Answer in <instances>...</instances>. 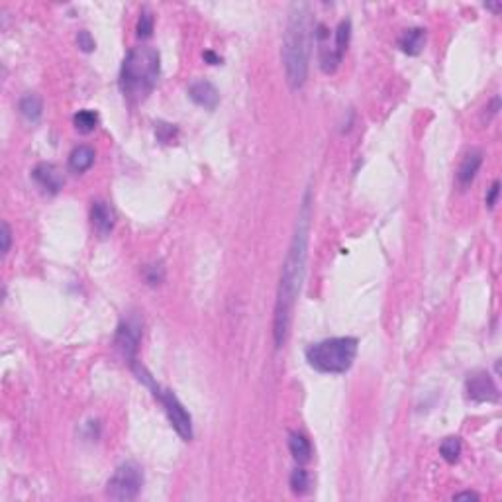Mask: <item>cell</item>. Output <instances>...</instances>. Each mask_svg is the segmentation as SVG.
<instances>
[{"label":"cell","instance_id":"obj_16","mask_svg":"<svg viewBox=\"0 0 502 502\" xmlns=\"http://www.w3.org/2000/svg\"><path fill=\"white\" fill-rule=\"evenodd\" d=\"M95 149L88 146L75 147L69 155V169L73 173H85L95 165Z\"/></svg>","mask_w":502,"mask_h":502},{"label":"cell","instance_id":"obj_12","mask_svg":"<svg viewBox=\"0 0 502 502\" xmlns=\"http://www.w3.org/2000/svg\"><path fill=\"white\" fill-rule=\"evenodd\" d=\"M32 175H34L36 183L39 184L41 189H46L48 193H51V195L59 193L63 189V175L59 173V169H57L55 165H51V163H39Z\"/></svg>","mask_w":502,"mask_h":502},{"label":"cell","instance_id":"obj_15","mask_svg":"<svg viewBox=\"0 0 502 502\" xmlns=\"http://www.w3.org/2000/svg\"><path fill=\"white\" fill-rule=\"evenodd\" d=\"M289 450H291V455H293L294 461L298 465H305L312 457V445H310L307 436L300 434V432H291L289 434Z\"/></svg>","mask_w":502,"mask_h":502},{"label":"cell","instance_id":"obj_3","mask_svg":"<svg viewBox=\"0 0 502 502\" xmlns=\"http://www.w3.org/2000/svg\"><path fill=\"white\" fill-rule=\"evenodd\" d=\"M161 73L160 51L149 46L132 48L120 69V88L130 102L146 100L157 86Z\"/></svg>","mask_w":502,"mask_h":502},{"label":"cell","instance_id":"obj_11","mask_svg":"<svg viewBox=\"0 0 502 502\" xmlns=\"http://www.w3.org/2000/svg\"><path fill=\"white\" fill-rule=\"evenodd\" d=\"M90 222H93V228L98 235H110L114 230V224H116V216H114V210L110 204L97 200L93 202V209H90Z\"/></svg>","mask_w":502,"mask_h":502},{"label":"cell","instance_id":"obj_28","mask_svg":"<svg viewBox=\"0 0 502 502\" xmlns=\"http://www.w3.org/2000/svg\"><path fill=\"white\" fill-rule=\"evenodd\" d=\"M202 57H204V61L210 63V65H220L222 63V57L220 55H216L214 51H204V55H202Z\"/></svg>","mask_w":502,"mask_h":502},{"label":"cell","instance_id":"obj_20","mask_svg":"<svg viewBox=\"0 0 502 502\" xmlns=\"http://www.w3.org/2000/svg\"><path fill=\"white\" fill-rule=\"evenodd\" d=\"M291 490L294 494H298V496L307 494L310 490V475H308L307 469H302V467L294 469L293 475H291Z\"/></svg>","mask_w":502,"mask_h":502},{"label":"cell","instance_id":"obj_10","mask_svg":"<svg viewBox=\"0 0 502 502\" xmlns=\"http://www.w3.org/2000/svg\"><path fill=\"white\" fill-rule=\"evenodd\" d=\"M189 97H191V100L195 104H198L204 110H216V106L220 104V93H218V88L212 85L210 81H204V79L191 83V86H189Z\"/></svg>","mask_w":502,"mask_h":502},{"label":"cell","instance_id":"obj_14","mask_svg":"<svg viewBox=\"0 0 502 502\" xmlns=\"http://www.w3.org/2000/svg\"><path fill=\"white\" fill-rule=\"evenodd\" d=\"M426 46V30L422 28H410L405 30L403 36L398 37V48L405 51L406 55H420Z\"/></svg>","mask_w":502,"mask_h":502},{"label":"cell","instance_id":"obj_24","mask_svg":"<svg viewBox=\"0 0 502 502\" xmlns=\"http://www.w3.org/2000/svg\"><path fill=\"white\" fill-rule=\"evenodd\" d=\"M157 128H155V134H157V137H160L161 142H169L171 139L173 135L177 134V128L173 126V124H155Z\"/></svg>","mask_w":502,"mask_h":502},{"label":"cell","instance_id":"obj_1","mask_svg":"<svg viewBox=\"0 0 502 502\" xmlns=\"http://www.w3.org/2000/svg\"><path fill=\"white\" fill-rule=\"evenodd\" d=\"M310 222H312V193L310 189L302 198L300 212L296 218L293 242L289 245L287 258L282 263L279 289H277V300H275V316H273V338L275 347L281 349L287 343L296 298L300 293V287L305 281L308 259V240H310Z\"/></svg>","mask_w":502,"mask_h":502},{"label":"cell","instance_id":"obj_8","mask_svg":"<svg viewBox=\"0 0 502 502\" xmlns=\"http://www.w3.org/2000/svg\"><path fill=\"white\" fill-rule=\"evenodd\" d=\"M142 320L137 316H128L120 322L118 330H116V336H114V345L116 349L122 354L130 365L135 361V354L139 349V342H142Z\"/></svg>","mask_w":502,"mask_h":502},{"label":"cell","instance_id":"obj_27","mask_svg":"<svg viewBox=\"0 0 502 502\" xmlns=\"http://www.w3.org/2000/svg\"><path fill=\"white\" fill-rule=\"evenodd\" d=\"M479 499H481V496H479L477 492H471V490L454 494V501H479Z\"/></svg>","mask_w":502,"mask_h":502},{"label":"cell","instance_id":"obj_2","mask_svg":"<svg viewBox=\"0 0 502 502\" xmlns=\"http://www.w3.org/2000/svg\"><path fill=\"white\" fill-rule=\"evenodd\" d=\"M314 24L310 18V6L307 2H294L289 8L284 37H282V65L287 83L298 90L307 83L310 49H312Z\"/></svg>","mask_w":502,"mask_h":502},{"label":"cell","instance_id":"obj_21","mask_svg":"<svg viewBox=\"0 0 502 502\" xmlns=\"http://www.w3.org/2000/svg\"><path fill=\"white\" fill-rule=\"evenodd\" d=\"M151 32H153V14L144 8L139 14V20H137V37L147 39L151 36Z\"/></svg>","mask_w":502,"mask_h":502},{"label":"cell","instance_id":"obj_7","mask_svg":"<svg viewBox=\"0 0 502 502\" xmlns=\"http://www.w3.org/2000/svg\"><path fill=\"white\" fill-rule=\"evenodd\" d=\"M349 37H351V22L342 20L334 32V44L331 46L326 41H318L320 67H322L324 73H334L340 67L343 55H345V49L349 46Z\"/></svg>","mask_w":502,"mask_h":502},{"label":"cell","instance_id":"obj_18","mask_svg":"<svg viewBox=\"0 0 502 502\" xmlns=\"http://www.w3.org/2000/svg\"><path fill=\"white\" fill-rule=\"evenodd\" d=\"M75 128L79 134H93L98 126V114L95 110H79L73 118Z\"/></svg>","mask_w":502,"mask_h":502},{"label":"cell","instance_id":"obj_9","mask_svg":"<svg viewBox=\"0 0 502 502\" xmlns=\"http://www.w3.org/2000/svg\"><path fill=\"white\" fill-rule=\"evenodd\" d=\"M467 396L473 403H496L499 389L487 371H475L467 377Z\"/></svg>","mask_w":502,"mask_h":502},{"label":"cell","instance_id":"obj_17","mask_svg":"<svg viewBox=\"0 0 502 502\" xmlns=\"http://www.w3.org/2000/svg\"><path fill=\"white\" fill-rule=\"evenodd\" d=\"M18 108H20V114L24 116L28 122L36 124L41 118V114H44V102H41V98L37 97V95L30 93V95L20 98Z\"/></svg>","mask_w":502,"mask_h":502},{"label":"cell","instance_id":"obj_6","mask_svg":"<svg viewBox=\"0 0 502 502\" xmlns=\"http://www.w3.org/2000/svg\"><path fill=\"white\" fill-rule=\"evenodd\" d=\"M144 487V471L134 461H126L114 471L106 483V494L112 501L128 502L137 499Z\"/></svg>","mask_w":502,"mask_h":502},{"label":"cell","instance_id":"obj_5","mask_svg":"<svg viewBox=\"0 0 502 502\" xmlns=\"http://www.w3.org/2000/svg\"><path fill=\"white\" fill-rule=\"evenodd\" d=\"M132 369H134V373L137 375V379L142 380L144 385H147L153 394H155V398L160 400L161 406H163V410H165V414L169 418V424L173 426V429L183 438L184 441H191L193 440V418L189 414V410L184 408V405L177 398V394L173 391H167V389H161L160 385L155 383V379L147 373V369L144 365H139L137 361L132 363Z\"/></svg>","mask_w":502,"mask_h":502},{"label":"cell","instance_id":"obj_13","mask_svg":"<svg viewBox=\"0 0 502 502\" xmlns=\"http://www.w3.org/2000/svg\"><path fill=\"white\" fill-rule=\"evenodd\" d=\"M481 165H483V151L481 149H471L463 157V161H461L459 169H457V183L461 186L473 183V179L477 177Z\"/></svg>","mask_w":502,"mask_h":502},{"label":"cell","instance_id":"obj_22","mask_svg":"<svg viewBox=\"0 0 502 502\" xmlns=\"http://www.w3.org/2000/svg\"><path fill=\"white\" fill-rule=\"evenodd\" d=\"M144 277L149 284H160L165 279V267L161 263H153V265H147L144 271Z\"/></svg>","mask_w":502,"mask_h":502},{"label":"cell","instance_id":"obj_26","mask_svg":"<svg viewBox=\"0 0 502 502\" xmlns=\"http://www.w3.org/2000/svg\"><path fill=\"white\" fill-rule=\"evenodd\" d=\"M499 193H501V183L494 181L492 186L489 189V195H487V204H489V209H494V204H496V200H499Z\"/></svg>","mask_w":502,"mask_h":502},{"label":"cell","instance_id":"obj_25","mask_svg":"<svg viewBox=\"0 0 502 502\" xmlns=\"http://www.w3.org/2000/svg\"><path fill=\"white\" fill-rule=\"evenodd\" d=\"M0 238H2V255H8L10 244H12V232H10V226L6 222H2V233H0Z\"/></svg>","mask_w":502,"mask_h":502},{"label":"cell","instance_id":"obj_29","mask_svg":"<svg viewBox=\"0 0 502 502\" xmlns=\"http://www.w3.org/2000/svg\"><path fill=\"white\" fill-rule=\"evenodd\" d=\"M487 8H490V10H501V4H487Z\"/></svg>","mask_w":502,"mask_h":502},{"label":"cell","instance_id":"obj_19","mask_svg":"<svg viewBox=\"0 0 502 502\" xmlns=\"http://www.w3.org/2000/svg\"><path fill=\"white\" fill-rule=\"evenodd\" d=\"M461 450H463L461 440L455 438V436H450V438H445V440L441 441L440 455L447 461V463H455V461H459V457H461Z\"/></svg>","mask_w":502,"mask_h":502},{"label":"cell","instance_id":"obj_23","mask_svg":"<svg viewBox=\"0 0 502 502\" xmlns=\"http://www.w3.org/2000/svg\"><path fill=\"white\" fill-rule=\"evenodd\" d=\"M77 46L81 48V51L90 53V51H95V48H97V41H95V37L90 36V32L81 30V32L77 34Z\"/></svg>","mask_w":502,"mask_h":502},{"label":"cell","instance_id":"obj_4","mask_svg":"<svg viewBox=\"0 0 502 502\" xmlns=\"http://www.w3.org/2000/svg\"><path fill=\"white\" fill-rule=\"evenodd\" d=\"M357 347H359L357 338L343 336V338H330L308 345L305 356L308 365L314 371L326 375H343L354 365Z\"/></svg>","mask_w":502,"mask_h":502}]
</instances>
